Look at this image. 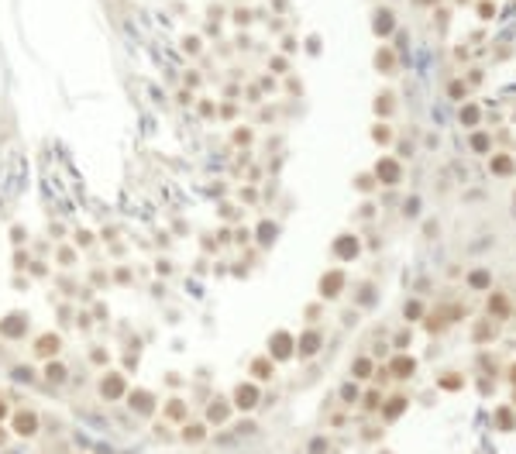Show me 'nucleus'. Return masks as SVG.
<instances>
[{
  "instance_id": "nucleus-1",
  "label": "nucleus",
  "mask_w": 516,
  "mask_h": 454,
  "mask_svg": "<svg viewBox=\"0 0 516 454\" xmlns=\"http://www.w3.org/2000/svg\"><path fill=\"white\" fill-rule=\"evenodd\" d=\"M100 396L107 399V403H117V399H124L128 396V382L121 372H107V375L100 378Z\"/></svg>"
},
{
  "instance_id": "nucleus-2",
  "label": "nucleus",
  "mask_w": 516,
  "mask_h": 454,
  "mask_svg": "<svg viewBox=\"0 0 516 454\" xmlns=\"http://www.w3.org/2000/svg\"><path fill=\"white\" fill-rule=\"evenodd\" d=\"M14 434L18 437H35L38 434V416L31 410H18L14 413Z\"/></svg>"
},
{
  "instance_id": "nucleus-3",
  "label": "nucleus",
  "mask_w": 516,
  "mask_h": 454,
  "mask_svg": "<svg viewBox=\"0 0 516 454\" xmlns=\"http://www.w3.org/2000/svg\"><path fill=\"white\" fill-rule=\"evenodd\" d=\"M128 403H131V410L138 416H152L155 413V399H152V393H148V389H134Z\"/></svg>"
},
{
  "instance_id": "nucleus-4",
  "label": "nucleus",
  "mask_w": 516,
  "mask_h": 454,
  "mask_svg": "<svg viewBox=\"0 0 516 454\" xmlns=\"http://www.w3.org/2000/svg\"><path fill=\"white\" fill-rule=\"evenodd\" d=\"M0 334H4V337H24V334H28V316L11 313L7 320H0Z\"/></svg>"
},
{
  "instance_id": "nucleus-5",
  "label": "nucleus",
  "mask_w": 516,
  "mask_h": 454,
  "mask_svg": "<svg viewBox=\"0 0 516 454\" xmlns=\"http://www.w3.org/2000/svg\"><path fill=\"white\" fill-rule=\"evenodd\" d=\"M59 348H62V337L59 334H41L38 344H35V355L45 358V361H52V355H59Z\"/></svg>"
},
{
  "instance_id": "nucleus-6",
  "label": "nucleus",
  "mask_w": 516,
  "mask_h": 454,
  "mask_svg": "<svg viewBox=\"0 0 516 454\" xmlns=\"http://www.w3.org/2000/svg\"><path fill=\"white\" fill-rule=\"evenodd\" d=\"M234 406L238 410H255L258 406V389L255 385H238L234 389Z\"/></svg>"
},
{
  "instance_id": "nucleus-7",
  "label": "nucleus",
  "mask_w": 516,
  "mask_h": 454,
  "mask_svg": "<svg viewBox=\"0 0 516 454\" xmlns=\"http://www.w3.org/2000/svg\"><path fill=\"white\" fill-rule=\"evenodd\" d=\"M45 378L55 382V385H62V382H66V365H59V361H45Z\"/></svg>"
},
{
  "instance_id": "nucleus-8",
  "label": "nucleus",
  "mask_w": 516,
  "mask_h": 454,
  "mask_svg": "<svg viewBox=\"0 0 516 454\" xmlns=\"http://www.w3.org/2000/svg\"><path fill=\"white\" fill-rule=\"evenodd\" d=\"M203 437H207L203 423H186V427H183V440H190V444L193 440H203Z\"/></svg>"
},
{
  "instance_id": "nucleus-9",
  "label": "nucleus",
  "mask_w": 516,
  "mask_h": 454,
  "mask_svg": "<svg viewBox=\"0 0 516 454\" xmlns=\"http://www.w3.org/2000/svg\"><path fill=\"white\" fill-rule=\"evenodd\" d=\"M272 355H275V358H286L289 355V337L286 334H275V337H272Z\"/></svg>"
},
{
  "instance_id": "nucleus-10",
  "label": "nucleus",
  "mask_w": 516,
  "mask_h": 454,
  "mask_svg": "<svg viewBox=\"0 0 516 454\" xmlns=\"http://www.w3.org/2000/svg\"><path fill=\"white\" fill-rule=\"evenodd\" d=\"M165 416H169V420H183V416H186L183 399H169V403H165Z\"/></svg>"
},
{
  "instance_id": "nucleus-11",
  "label": "nucleus",
  "mask_w": 516,
  "mask_h": 454,
  "mask_svg": "<svg viewBox=\"0 0 516 454\" xmlns=\"http://www.w3.org/2000/svg\"><path fill=\"white\" fill-rule=\"evenodd\" d=\"M227 413H231V406H227V403H213L207 416H210V423H217V420L224 423V420H227Z\"/></svg>"
},
{
  "instance_id": "nucleus-12",
  "label": "nucleus",
  "mask_w": 516,
  "mask_h": 454,
  "mask_svg": "<svg viewBox=\"0 0 516 454\" xmlns=\"http://www.w3.org/2000/svg\"><path fill=\"white\" fill-rule=\"evenodd\" d=\"M317 341H320V337H317V334H306L303 341H300V351H303V355H313V351H317V348H320V344H317Z\"/></svg>"
},
{
  "instance_id": "nucleus-13",
  "label": "nucleus",
  "mask_w": 516,
  "mask_h": 454,
  "mask_svg": "<svg viewBox=\"0 0 516 454\" xmlns=\"http://www.w3.org/2000/svg\"><path fill=\"white\" fill-rule=\"evenodd\" d=\"M251 372H255V378H268V375H272V372H268V361H265V358H258V361L251 365Z\"/></svg>"
},
{
  "instance_id": "nucleus-14",
  "label": "nucleus",
  "mask_w": 516,
  "mask_h": 454,
  "mask_svg": "<svg viewBox=\"0 0 516 454\" xmlns=\"http://www.w3.org/2000/svg\"><path fill=\"white\" fill-rule=\"evenodd\" d=\"M337 286H341V276H327L324 279V293H330V296L337 293Z\"/></svg>"
},
{
  "instance_id": "nucleus-15",
  "label": "nucleus",
  "mask_w": 516,
  "mask_h": 454,
  "mask_svg": "<svg viewBox=\"0 0 516 454\" xmlns=\"http://www.w3.org/2000/svg\"><path fill=\"white\" fill-rule=\"evenodd\" d=\"M392 368H396V375H410V368H413V361H410V358H399V361H396Z\"/></svg>"
},
{
  "instance_id": "nucleus-16",
  "label": "nucleus",
  "mask_w": 516,
  "mask_h": 454,
  "mask_svg": "<svg viewBox=\"0 0 516 454\" xmlns=\"http://www.w3.org/2000/svg\"><path fill=\"white\" fill-rule=\"evenodd\" d=\"M355 375H358V378L368 375V361H355Z\"/></svg>"
},
{
  "instance_id": "nucleus-17",
  "label": "nucleus",
  "mask_w": 516,
  "mask_h": 454,
  "mask_svg": "<svg viewBox=\"0 0 516 454\" xmlns=\"http://www.w3.org/2000/svg\"><path fill=\"white\" fill-rule=\"evenodd\" d=\"M4 416H7V403L0 399V420H4Z\"/></svg>"
}]
</instances>
